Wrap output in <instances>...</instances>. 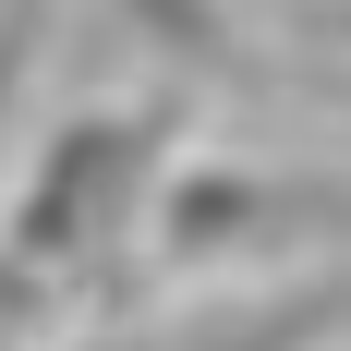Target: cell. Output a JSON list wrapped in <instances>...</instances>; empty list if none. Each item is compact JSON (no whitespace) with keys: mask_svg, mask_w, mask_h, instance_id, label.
I'll list each match as a JSON object with an SVG mask.
<instances>
[{"mask_svg":"<svg viewBox=\"0 0 351 351\" xmlns=\"http://www.w3.org/2000/svg\"><path fill=\"white\" fill-rule=\"evenodd\" d=\"M182 121H194V97L158 85V97H97L36 134L25 182L0 194V351H49L134 303L145 218L194 158Z\"/></svg>","mask_w":351,"mask_h":351,"instance_id":"obj_1","label":"cell"},{"mask_svg":"<svg viewBox=\"0 0 351 351\" xmlns=\"http://www.w3.org/2000/svg\"><path fill=\"white\" fill-rule=\"evenodd\" d=\"M351 267V182L279 170V158H182L145 218L134 279H291Z\"/></svg>","mask_w":351,"mask_h":351,"instance_id":"obj_2","label":"cell"},{"mask_svg":"<svg viewBox=\"0 0 351 351\" xmlns=\"http://www.w3.org/2000/svg\"><path fill=\"white\" fill-rule=\"evenodd\" d=\"M49 351H351V267H291V279H243L182 315H97Z\"/></svg>","mask_w":351,"mask_h":351,"instance_id":"obj_3","label":"cell"}]
</instances>
